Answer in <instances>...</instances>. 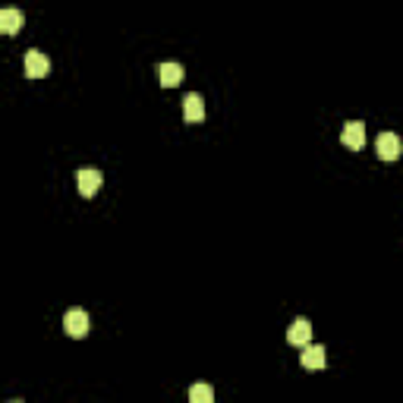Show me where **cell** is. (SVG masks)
<instances>
[{
	"instance_id": "5",
	"label": "cell",
	"mask_w": 403,
	"mask_h": 403,
	"mask_svg": "<svg viewBox=\"0 0 403 403\" xmlns=\"http://www.w3.org/2000/svg\"><path fill=\"white\" fill-rule=\"evenodd\" d=\"M375 151H378L381 161H397L400 157V139L394 133H381L375 139Z\"/></svg>"
},
{
	"instance_id": "3",
	"label": "cell",
	"mask_w": 403,
	"mask_h": 403,
	"mask_svg": "<svg viewBox=\"0 0 403 403\" xmlns=\"http://www.w3.org/2000/svg\"><path fill=\"white\" fill-rule=\"evenodd\" d=\"M340 142H344L347 149L359 151L362 145H366V123H362V120H350V123H344V133H340Z\"/></svg>"
},
{
	"instance_id": "9",
	"label": "cell",
	"mask_w": 403,
	"mask_h": 403,
	"mask_svg": "<svg viewBox=\"0 0 403 403\" xmlns=\"http://www.w3.org/2000/svg\"><path fill=\"white\" fill-rule=\"evenodd\" d=\"M157 76H161V85H164V89H173V85L183 83V67H179V63H161Z\"/></svg>"
},
{
	"instance_id": "8",
	"label": "cell",
	"mask_w": 403,
	"mask_h": 403,
	"mask_svg": "<svg viewBox=\"0 0 403 403\" xmlns=\"http://www.w3.org/2000/svg\"><path fill=\"white\" fill-rule=\"evenodd\" d=\"M183 117H186V123H199L202 117H205V101H202V95H186L183 98Z\"/></svg>"
},
{
	"instance_id": "1",
	"label": "cell",
	"mask_w": 403,
	"mask_h": 403,
	"mask_svg": "<svg viewBox=\"0 0 403 403\" xmlns=\"http://www.w3.org/2000/svg\"><path fill=\"white\" fill-rule=\"evenodd\" d=\"M101 183H105V177H101V171H95V167H83V171L76 173V189H79V195H85V199H91V195L101 189Z\"/></svg>"
},
{
	"instance_id": "10",
	"label": "cell",
	"mask_w": 403,
	"mask_h": 403,
	"mask_svg": "<svg viewBox=\"0 0 403 403\" xmlns=\"http://www.w3.org/2000/svg\"><path fill=\"white\" fill-rule=\"evenodd\" d=\"M19 25H23V13L16 7H7V10H0V29L7 32V35H16L19 32Z\"/></svg>"
},
{
	"instance_id": "7",
	"label": "cell",
	"mask_w": 403,
	"mask_h": 403,
	"mask_svg": "<svg viewBox=\"0 0 403 403\" xmlns=\"http://www.w3.org/2000/svg\"><path fill=\"white\" fill-rule=\"evenodd\" d=\"M287 340H290L293 347H309V340H312V325H309V318H296L290 325V331H287Z\"/></svg>"
},
{
	"instance_id": "12",
	"label": "cell",
	"mask_w": 403,
	"mask_h": 403,
	"mask_svg": "<svg viewBox=\"0 0 403 403\" xmlns=\"http://www.w3.org/2000/svg\"><path fill=\"white\" fill-rule=\"evenodd\" d=\"M10 403H19V400H10Z\"/></svg>"
},
{
	"instance_id": "2",
	"label": "cell",
	"mask_w": 403,
	"mask_h": 403,
	"mask_svg": "<svg viewBox=\"0 0 403 403\" xmlns=\"http://www.w3.org/2000/svg\"><path fill=\"white\" fill-rule=\"evenodd\" d=\"M23 69H25V76H29V79H41V76L51 73V60H47L41 51H25Z\"/></svg>"
},
{
	"instance_id": "6",
	"label": "cell",
	"mask_w": 403,
	"mask_h": 403,
	"mask_svg": "<svg viewBox=\"0 0 403 403\" xmlns=\"http://www.w3.org/2000/svg\"><path fill=\"white\" fill-rule=\"evenodd\" d=\"M299 362H303V369H309V372H318V369H325V362H328V356H325V347H318V344L303 347V353H299Z\"/></svg>"
},
{
	"instance_id": "4",
	"label": "cell",
	"mask_w": 403,
	"mask_h": 403,
	"mask_svg": "<svg viewBox=\"0 0 403 403\" xmlns=\"http://www.w3.org/2000/svg\"><path fill=\"white\" fill-rule=\"evenodd\" d=\"M63 328H67L69 337H85L89 334V312L85 309H69L63 315Z\"/></svg>"
},
{
	"instance_id": "11",
	"label": "cell",
	"mask_w": 403,
	"mask_h": 403,
	"mask_svg": "<svg viewBox=\"0 0 403 403\" xmlns=\"http://www.w3.org/2000/svg\"><path fill=\"white\" fill-rule=\"evenodd\" d=\"M189 403H215V388L211 384H193L189 388Z\"/></svg>"
}]
</instances>
